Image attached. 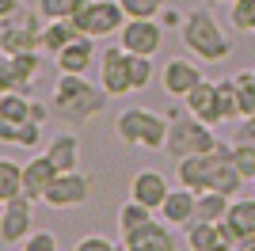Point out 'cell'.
Here are the masks:
<instances>
[{
	"label": "cell",
	"mask_w": 255,
	"mask_h": 251,
	"mask_svg": "<svg viewBox=\"0 0 255 251\" xmlns=\"http://www.w3.org/2000/svg\"><path fill=\"white\" fill-rule=\"evenodd\" d=\"M233 148H236V145L217 141V148H213V152L183 156V160H179V183H183V187H191L194 194H202V190H221V194H229V198H233L236 190L248 183V179L236 171V164H233Z\"/></svg>",
	"instance_id": "1"
},
{
	"label": "cell",
	"mask_w": 255,
	"mask_h": 251,
	"mask_svg": "<svg viewBox=\"0 0 255 251\" xmlns=\"http://www.w3.org/2000/svg\"><path fill=\"white\" fill-rule=\"evenodd\" d=\"M111 95H99L92 84L84 80V73H61L53 84V111L69 122H88L107 107Z\"/></svg>",
	"instance_id": "2"
},
{
	"label": "cell",
	"mask_w": 255,
	"mask_h": 251,
	"mask_svg": "<svg viewBox=\"0 0 255 251\" xmlns=\"http://www.w3.org/2000/svg\"><path fill=\"white\" fill-rule=\"evenodd\" d=\"M183 46L198 57V61H225L233 53V38L221 31V23L213 19V11L198 8L183 19Z\"/></svg>",
	"instance_id": "3"
},
{
	"label": "cell",
	"mask_w": 255,
	"mask_h": 251,
	"mask_svg": "<svg viewBox=\"0 0 255 251\" xmlns=\"http://www.w3.org/2000/svg\"><path fill=\"white\" fill-rule=\"evenodd\" d=\"M168 118L149 111V107H129L122 111L115 122L118 137L126 141V145H141V148H164L168 145Z\"/></svg>",
	"instance_id": "4"
},
{
	"label": "cell",
	"mask_w": 255,
	"mask_h": 251,
	"mask_svg": "<svg viewBox=\"0 0 255 251\" xmlns=\"http://www.w3.org/2000/svg\"><path fill=\"white\" fill-rule=\"evenodd\" d=\"M126 8L122 0H84L80 11L73 15V23L80 27V34H92V38H107V34H118L126 27Z\"/></svg>",
	"instance_id": "5"
},
{
	"label": "cell",
	"mask_w": 255,
	"mask_h": 251,
	"mask_svg": "<svg viewBox=\"0 0 255 251\" xmlns=\"http://www.w3.org/2000/svg\"><path fill=\"white\" fill-rule=\"evenodd\" d=\"M217 137L210 133V126L202 118H171L168 126V156L183 160V156H198V152H213Z\"/></svg>",
	"instance_id": "6"
},
{
	"label": "cell",
	"mask_w": 255,
	"mask_h": 251,
	"mask_svg": "<svg viewBox=\"0 0 255 251\" xmlns=\"http://www.w3.org/2000/svg\"><path fill=\"white\" fill-rule=\"evenodd\" d=\"M38 15H42V11H38ZM38 15H31V11H11V15H4V27H0V46H4V53L42 50L46 27H38Z\"/></svg>",
	"instance_id": "7"
},
{
	"label": "cell",
	"mask_w": 255,
	"mask_h": 251,
	"mask_svg": "<svg viewBox=\"0 0 255 251\" xmlns=\"http://www.w3.org/2000/svg\"><path fill=\"white\" fill-rule=\"evenodd\" d=\"M38 76H42V53L38 50L4 53V65H0V84H4V92H27Z\"/></svg>",
	"instance_id": "8"
},
{
	"label": "cell",
	"mask_w": 255,
	"mask_h": 251,
	"mask_svg": "<svg viewBox=\"0 0 255 251\" xmlns=\"http://www.w3.org/2000/svg\"><path fill=\"white\" fill-rule=\"evenodd\" d=\"M217 229H221V244H233V248L255 240V198H236L229 206V217L217 221Z\"/></svg>",
	"instance_id": "9"
},
{
	"label": "cell",
	"mask_w": 255,
	"mask_h": 251,
	"mask_svg": "<svg viewBox=\"0 0 255 251\" xmlns=\"http://www.w3.org/2000/svg\"><path fill=\"white\" fill-rule=\"evenodd\" d=\"M88 194H92V183H88L84 171H61V175L50 183L42 202L53 206V209H73V206H84Z\"/></svg>",
	"instance_id": "10"
},
{
	"label": "cell",
	"mask_w": 255,
	"mask_h": 251,
	"mask_svg": "<svg viewBox=\"0 0 255 251\" xmlns=\"http://www.w3.org/2000/svg\"><path fill=\"white\" fill-rule=\"evenodd\" d=\"M99 80H103L107 95H126L133 92V80H129V53L122 46H107L103 57H99Z\"/></svg>",
	"instance_id": "11"
},
{
	"label": "cell",
	"mask_w": 255,
	"mask_h": 251,
	"mask_svg": "<svg viewBox=\"0 0 255 251\" xmlns=\"http://www.w3.org/2000/svg\"><path fill=\"white\" fill-rule=\"evenodd\" d=\"M160 42H164V27H160L156 19H126V27L118 31V46L129 50V53L152 57V53L160 50Z\"/></svg>",
	"instance_id": "12"
},
{
	"label": "cell",
	"mask_w": 255,
	"mask_h": 251,
	"mask_svg": "<svg viewBox=\"0 0 255 251\" xmlns=\"http://www.w3.org/2000/svg\"><path fill=\"white\" fill-rule=\"evenodd\" d=\"M27 236H31V198L19 194V198L4 202V209H0V240L11 248Z\"/></svg>",
	"instance_id": "13"
},
{
	"label": "cell",
	"mask_w": 255,
	"mask_h": 251,
	"mask_svg": "<svg viewBox=\"0 0 255 251\" xmlns=\"http://www.w3.org/2000/svg\"><path fill=\"white\" fill-rule=\"evenodd\" d=\"M202 69L194 61H187V57H175V61L164 65V76H160V84H164V95H175V99H187V95L202 84Z\"/></svg>",
	"instance_id": "14"
},
{
	"label": "cell",
	"mask_w": 255,
	"mask_h": 251,
	"mask_svg": "<svg viewBox=\"0 0 255 251\" xmlns=\"http://www.w3.org/2000/svg\"><path fill=\"white\" fill-rule=\"evenodd\" d=\"M122 248L129 251H175V244H171V232H168V221L160 225V221H145V225H137V229L122 232Z\"/></svg>",
	"instance_id": "15"
},
{
	"label": "cell",
	"mask_w": 255,
	"mask_h": 251,
	"mask_svg": "<svg viewBox=\"0 0 255 251\" xmlns=\"http://www.w3.org/2000/svg\"><path fill=\"white\" fill-rule=\"evenodd\" d=\"M168 179L160 175V171H152V167H145V171H137L133 175V183H129V198H137L141 206L149 209H160L164 202H168Z\"/></svg>",
	"instance_id": "16"
},
{
	"label": "cell",
	"mask_w": 255,
	"mask_h": 251,
	"mask_svg": "<svg viewBox=\"0 0 255 251\" xmlns=\"http://www.w3.org/2000/svg\"><path fill=\"white\" fill-rule=\"evenodd\" d=\"M61 175L57 167H53V160L50 156H34L31 164L23 167V194L31 202H42L46 198V190H50V183Z\"/></svg>",
	"instance_id": "17"
},
{
	"label": "cell",
	"mask_w": 255,
	"mask_h": 251,
	"mask_svg": "<svg viewBox=\"0 0 255 251\" xmlns=\"http://www.w3.org/2000/svg\"><path fill=\"white\" fill-rule=\"evenodd\" d=\"M183 103H187V111H191L194 118H202L206 126L225 122V118H221V99H217V84H210V80H202Z\"/></svg>",
	"instance_id": "18"
},
{
	"label": "cell",
	"mask_w": 255,
	"mask_h": 251,
	"mask_svg": "<svg viewBox=\"0 0 255 251\" xmlns=\"http://www.w3.org/2000/svg\"><path fill=\"white\" fill-rule=\"evenodd\" d=\"M57 57V69L61 73H88V65L96 57V38L92 34H76L61 53H53Z\"/></svg>",
	"instance_id": "19"
},
{
	"label": "cell",
	"mask_w": 255,
	"mask_h": 251,
	"mask_svg": "<svg viewBox=\"0 0 255 251\" xmlns=\"http://www.w3.org/2000/svg\"><path fill=\"white\" fill-rule=\"evenodd\" d=\"M194 209H198V194L191 187H183V190H171L168 194V202L160 206V217L168 221V225H191Z\"/></svg>",
	"instance_id": "20"
},
{
	"label": "cell",
	"mask_w": 255,
	"mask_h": 251,
	"mask_svg": "<svg viewBox=\"0 0 255 251\" xmlns=\"http://www.w3.org/2000/svg\"><path fill=\"white\" fill-rule=\"evenodd\" d=\"M46 156L53 160V167L57 171H80V141H76L73 133H57L50 141V148H46Z\"/></svg>",
	"instance_id": "21"
},
{
	"label": "cell",
	"mask_w": 255,
	"mask_h": 251,
	"mask_svg": "<svg viewBox=\"0 0 255 251\" xmlns=\"http://www.w3.org/2000/svg\"><path fill=\"white\" fill-rule=\"evenodd\" d=\"M229 194H221V190H202L198 194V209H194V221H225L229 217Z\"/></svg>",
	"instance_id": "22"
},
{
	"label": "cell",
	"mask_w": 255,
	"mask_h": 251,
	"mask_svg": "<svg viewBox=\"0 0 255 251\" xmlns=\"http://www.w3.org/2000/svg\"><path fill=\"white\" fill-rule=\"evenodd\" d=\"M80 34V27H76L73 19H50L46 23V38H42V50L46 53H61L69 42Z\"/></svg>",
	"instance_id": "23"
},
{
	"label": "cell",
	"mask_w": 255,
	"mask_h": 251,
	"mask_svg": "<svg viewBox=\"0 0 255 251\" xmlns=\"http://www.w3.org/2000/svg\"><path fill=\"white\" fill-rule=\"evenodd\" d=\"M0 122H8V126L31 122V99L23 92H4L0 95Z\"/></svg>",
	"instance_id": "24"
},
{
	"label": "cell",
	"mask_w": 255,
	"mask_h": 251,
	"mask_svg": "<svg viewBox=\"0 0 255 251\" xmlns=\"http://www.w3.org/2000/svg\"><path fill=\"white\" fill-rule=\"evenodd\" d=\"M221 244V229L213 221H191L187 225V248L191 251H210Z\"/></svg>",
	"instance_id": "25"
},
{
	"label": "cell",
	"mask_w": 255,
	"mask_h": 251,
	"mask_svg": "<svg viewBox=\"0 0 255 251\" xmlns=\"http://www.w3.org/2000/svg\"><path fill=\"white\" fill-rule=\"evenodd\" d=\"M0 141L4 145H23V148H34L38 141H42V126L38 122H23V126H8V122H0Z\"/></svg>",
	"instance_id": "26"
},
{
	"label": "cell",
	"mask_w": 255,
	"mask_h": 251,
	"mask_svg": "<svg viewBox=\"0 0 255 251\" xmlns=\"http://www.w3.org/2000/svg\"><path fill=\"white\" fill-rule=\"evenodd\" d=\"M23 194V167H15L11 160H0V202H11Z\"/></svg>",
	"instance_id": "27"
},
{
	"label": "cell",
	"mask_w": 255,
	"mask_h": 251,
	"mask_svg": "<svg viewBox=\"0 0 255 251\" xmlns=\"http://www.w3.org/2000/svg\"><path fill=\"white\" fill-rule=\"evenodd\" d=\"M236 80V103H240V118L255 115V73H240Z\"/></svg>",
	"instance_id": "28"
},
{
	"label": "cell",
	"mask_w": 255,
	"mask_h": 251,
	"mask_svg": "<svg viewBox=\"0 0 255 251\" xmlns=\"http://www.w3.org/2000/svg\"><path fill=\"white\" fill-rule=\"evenodd\" d=\"M84 0H38V11H42V19H73L76 11H80Z\"/></svg>",
	"instance_id": "29"
},
{
	"label": "cell",
	"mask_w": 255,
	"mask_h": 251,
	"mask_svg": "<svg viewBox=\"0 0 255 251\" xmlns=\"http://www.w3.org/2000/svg\"><path fill=\"white\" fill-rule=\"evenodd\" d=\"M149 213H152L149 206H141L137 198H129L126 206L118 209V229H122V232H129V229H137V225H145V221H149Z\"/></svg>",
	"instance_id": "30"
},
{
	"label": "cell",
	"mask_w": 255,
	"mask_h": 251,
	"mask_svg": "<svg viewBox=\"0 0 255 251\" xmlns=\"http://www.w3.org/2000/svg\"><path fill=\"white\" fill-rule=\"evenodd\" d=\"M129 80H133V88H149V80H152V57H145V53H129Z\"/></svg>",
	"instance_id": "31"
},
{
	"label": "cell",
	"mask_w": 255,
	"mask_h": 251,
	"mask_svg": "<svg viewBox=\"0 0 255 251\" xmlns=\"http://www.w3.org/2000/svg\"><path fill=\"white\" fill-rule=\"evenodd\" d=\"M229 15H233L236 31H255V0H233Z\"/></svg>",
	"instance_id": "32"
},
{
	"label": "cell",
	"mask_w": 255,
	"mask_h": 251,
	"mask_svg": "<svg viewBox=\"0 0 255 251\" xmlns=\"http://www.w3.org/2000/svg\"><path fill=\"white\" fill-rule=\"evenodd\" d=\"M122 8L129 19H156L164 11V0H122Z\"/></svg>",
	"instance_id": "33"
},
{
	"label": "cell",
	"mask_w": 255,
	"mask_h": 251,
	"mask_svg": "<svg viewBox=\"0 0 255 251\" xmlns=\"http://www.w3.org/2000/svg\"><path fill=\"white\" fill-rule=\"evenodd\" d=\"M217 99H221V118H225V122L240 115V103H236V80H217Z\"/></svg>",
	"instance_id": "34"
},
{
	"label": "cell",
	"mask_w": 255,
	"mask_h": 251,
	"mask_svg": "<svg viewBox=\"0 0 255 251\" xmlns=\"http://www.w3.org/2000/svg\"><path fill=\"white\" fill-rule=\"evenodd\" d=\"M233 145H236V141H233ZM233 164H236V171L252 183V179H255V148L252 145H236L233 148Z\"/></svg>",
	"instance_id": "35"
},
{
	"label": "cell",
	"mask_w": 255,
	"mask_h": 251,
	"mask_svg": "<svg viewBox=\"0 0 255 251\" xmlns=\"http://www.w3.org/2000/svg\"><path fill=\"white\" fill-rule=\"evenodd\" d=\"M23 251H57V240H53V232H31L27 240H23Z\"/></svg>",
	"instance_id": "36"
},
{
	"label": "cell",
	"mask_w": 255,
	"mask_h": 251,
	"mask_svg": "<svg viewBox=\"0 0 255 251\" xmlns=\"http://www.w3.org/2000/svg\"><path fill=\"white\" fill-rule=\"evenodd\" d=\"M73 251H118V244H111L107 236H84L73 244Z\"/></svg>",
	"instance_id": "37"
},
{
	"label": "cell",
	"mask_w": 255,
	"mask_h": 251,
	"mask_svg": "<svg viewBox=\"0 0 255 251\" xmlns=\"http://www.w3.org/2000/svg\"><path fill=\"white\" fill-rule=\"evenodd\" d=\"M236 145H252L255 148V115H248L244 126L236 129Z\"/></svg>",
	"instance_id": "38"
},
{
	"label": "cell",
	"mask_w": 255,
	"mask_h": 251,
	"mask_svg": "<svg viewBox=\"0 0 255 251\" xmlns=\"http://www.w3.org/2000/svg\"><path fill=\"white\" fill-rule=\"evenodd\" d=\"M160 27H183V19H179V11H171V8H164V11H160Z\"/></svg>",
	"instance_id": "39"
},
{
	"label": "cell",
	"mask_w": 255,
	"mask_h": 251,
	"mask_svg": "<svg viewBox=\"0 0 255 251\" xmlns=\"http://www.w3.org/2000/svg\"><path fill=\"white\" fill-rule=\"evenodd\" d=\"M42 118H46V107L31 99V122H42Z\"/></svg>",
	"instance_id": "40"
},
{
	"label": "cell",
	"mask_w": 255,
	"mask_h": 251,
	"mask_svg": "<svg viewBox=\"0 0 255 251\" xmlns=\"http://www.w3.org/2000/svg\"><path fill=\"white\" fill-rule=\"evenodd\" d=\"M11 11H19V0H0V15H11Z\"/></svg>",
	"instance_id": "41"
},
{
	"label": "cell",
	"mask_w": 255,
	"mask_h": 251,
	"mask_svg": "<svg viewBox=\"0 0 255 251\" xmlns=\"http://www.w3.org/2000/svg\"><path fill=\"white\" fill-rule=\"evenodd\" d=\"M210 251H240V248H233V244H217V248H210Z\"/></svg>",
	"instance_id": "42"
},
{
	"label": "cell",
	"mask_w": 255,
	"mask_h": 251,
	"mask_svg": "<svg viewBox=\"0 0 255 251\" xmlns=\"http://www.w3.org/2000/svg\"><path fill=\"white\" fill-rule=\"evenodd\" d=\"M240 251H255V240H248V244H244V248H240Z\"/></svg>",
	"instance_id": "43"
},
{
	"label": "cell",
	"mask_w": 255,
	"mask_h": 251,
	"mask_svg": "<svg viewBox=\"0 0 255 251\" xmlns=\"http://www.w3.org/2000/svg\"><path fill=\"white\" fill-rule=\"evenodd\" d=\"M252 183H255V179H252Z\"/></svg>",
	"instance_id": "44"
},
{
	"label": "cell",
	"mask_w": 255,
	"mask_h": 251,
	"mask_svg": "<svg viewBox=\"0 0 255 251\" xmlns=\"http://www.w3.org/2000/svg\"><path fill=\"white\" fill-rule=\"evenodd\" d=\"M126 251H129V248H126Z\"/></svg>",
	"instance_id": "45"
}]
</instances>
